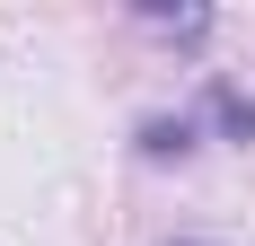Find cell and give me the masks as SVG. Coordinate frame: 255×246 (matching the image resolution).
Returning a JSON list of instances; mask_svg holds the SVG:
<instances>
[{
  "instance_id": "cell-1",
  "label": "cell",
  "mask_w": 255,
  "mask_h": 246,
  "mask_svg": "<svg viewBox=\"0 0 255 246\" xmlns=\"http://www.w3.org/2000/svg\"><path fill=\"white\" fill-rule=\"evenodd\" d=\"M132 149H141L150 167H185V158L203 149V123L194 115H141L132 123Z\"/></svg>"
},
{
  "instance_id": "cell-2",
  "label": "cell",
  "mask_w": 255,
  "mask_h": 246,
  "mask_svg": "<svg viewBox=\"0 0 255 246\" xmlns=\"http://www.w3.org/2000/svg\"><path fill=\"white\" fill-rule=\"evenodd\" d=\"M203 115L220 123L229 141H255V97L238 88V79H211V88H203Z\"/></svg>"
},
{
  "instance_id": "cell-3",
  "label": "cell",
  "mask_w": 255,
  "mask_h": 246,
  "mask_svg": "<svg viewBox=\"0 0 255 246\" xmlns=\"http://www.w3.org/2000/svg\"><path fill=\"white\" fill-rule=\"evenodd\" d=\"M167 246H211V238H167Z\"/></svg>"
}]
</instances>
